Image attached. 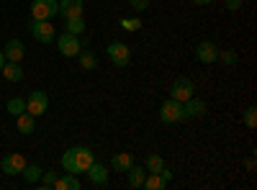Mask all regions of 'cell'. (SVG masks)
<instances>
[{"mask_svg": "<svg viewBox=\"0 0 257 190\" xmlns=\"http://www.w3.org/2000/svg\"><path fill=\"white\" fill-rule=\"evenodd\" d=\"M93 162H95V152L90 149V146H72V149H67L62 154L64 172H72V175L85 172Z\"/></svg>", "mask_w": 257, "mask_h": 190, "instance_id": "obj_1", "label": "cell"}, {"mask_svg": "<svg viewBox=\"0 0 257 190\" xmlns=\"http://www.w3.org/2000/svg\"><path fill=\"white\" fill-rule=\"evenodd\" d=\"M193 95H196V85H193V80L185 77V75H180L173 85H170V98L178 100V103H185Z\"/></svg>", "mask_w": 257, "mask_h": 190, "instance_id": "obj_2", "label": "cell"}, {"mask_svg": "<svg viewBox=\"0 0 257 190\" xmlns=\"http://www.w3.org/2000/svg\"><path fill=\"white\" fill-rule=\"evenodd\" d=\"M26 111H29L34 118L44 116V113L49 111V95H47L44 90H31L29 98H26Z\"/></svg>", "mask_w": 257, "mask_h": 190, "instance_id": "obj_3", "label": "cell"}, {"mask_svg": "<svg viewBox=\"0 0 257 190\" xmlns=\"http://www.w3.org/2000/svg\"><path fill=\"white\" fill-rule=\"evenodd\" d=\"M59 13V0H34L31 3V18L36 21H52Z\"/></svg>", "mask_w": 257, "mask_h": 190, "instance_id": "obj_4", "label": "cell"}, {"mask_svg": "<svg viewBox=\"0 0 257 190\" xmlns=\"http://www.w3.org/2000/svg\"><path fill=\"white\" fill-rule=\"evenodd\" d=\"M105 54H108V59L116 67H126L128 62H132V49H128V44H123V41H111V44L105 47Z\"/></svg>", "mask_w": 257, "mask_h": 190, "instance_id": "obj_5", "label": "cell"}, {"mask_svg": "<svg viewBox=\"0 0 257 190\" xmlns=\"http://www.w3.org/2000/svg\"><path fill=\"white\" fill-rule=\"evenodd\" d=\"M29 31H31V36L39 41V44H52V41H54V26L49 24V21L31 18L29 21Z\"/></svg>", "mask_w": 257, "mask_h": 190, "instance_id": "obj_6", "label": "cell"}, {"mask_svg": "<svg viewBox=\"0 0 257 190\" xmlns=\"http://www.w3.org/2000/svg\"><path fill=\"white\" fill-rule=\"evenodd\" d=\"M57 49H59V54L62 57H67V59H72V57H77L80 54V36H75V34H59L57 36Z\"/></svg>", "mask_w": 257, "mask_h": 190, "instance_id": "obj_7", "label": "cell"}, {"mask_svg": "<svg viewBox=\"0 0 257 190\" xmlns=\"http://www.w3.org/2000/svg\"><path fill=\"white\" fill-rule=\"evenodd\" d=\"M160 121L162 123H178V121H185L183 116V103L167 98L162 105H160Z\"/></svg>", "mask_w": 257, "mask_h": 190, "instance_id": "obj_8", "label": "cell"}, {"mask_svg": "<svg viewBox=\"0 0 257 190\" xmlns=\"http://www.w3.org/2000/svg\"><path fill=\"white\" fill-rule=\"evenodd\" d=\"M24 167H26V159H24V154H18V152L6 154L3 162H0V170H3L6 175H21Z\"/></svg>", "mask_w": 257, "mask_h": 190, "instance_id": "obj_9", "label": "cell"}, {"mask_svg": "<svg viewBox=\"0 0 257 190\" xmlns=\"http://www.w3.org/2000/svg\"><path fill=\"white\" fill-rule=\"evenodd\" d=\"M196 59L203 65H213V62H219V47L213 41H201L196 47Z\"/></svg>", "mask_w": 257, "mask_h": 190, "instance_id": "obj_10", "label": "cell"}, {"mask_svg": "<svg viewBox=\"0 0 257 190\" xmlns=\"http://www.w3.org/2000/svg\"><path fill=\"white\" fill-rule=\"evenodd\" d=\"M85 172H88V177H90V182H93V185H108L111 172H108V167L100 164L98 159H95V162L88 167V170H85Z\"/></svg>", "mask_w": 257, "mask_h": 190, "instance_id": "obj_11", "label": "cell"}, {"mask_svg": "<svg viewBox=\"0 0 257 190\" xmlns=\"http://www.w3.org/2000/svg\"><path fill=\"white\" fill-rule=\"evenodd\" d=\"M183 116L185 118H201V116H206V103L201 100V98H188L185 103H183Z\"/></svg>", "mask_w": 257, "mask_h": 190, "instance_id": "obj_12", "label": "cell"}, {"mask_svg": "<svg viewBox=\"0 0 257 190\" xmlns=\"http://www.w3.org/2000/svg\"><path fill=\"white\" fill-rule=\"evenodd\" d=\"M26 54V47H24V41H18V39H11L8 44L3 47V57L6 62H21Z\"/></svg>", "mask_w": 257, "mask_h": 190, "instance_id": "obj_13", "label": "cell"}, {"mask_svg": "<svg viewBox=\"0 0 257 190\" xmlns=\"http://www.w3.org/2000/svg\"><path fill=\"white\" fill-rule=\"evenodd\" d=\"M82 11H85L82 0H59V16L64 18H77L82 16Z\"/></svg>", "mask_w": 257, "mask_h": 190, "instance_id": "obj_14", "label": "cell"}, {"mask_svg": "<svg viewBox=\"0 0 257 190\" xmlns=\"http://www.w3.org/2000/svg\"><path fill=\"white\" fill-rule=\"evenodd\" d=\"M132 164H134V157L128 154V152H116V154L111 157V170H113V172H126Z\"/></svg>", "mask_w": 257, "mask_h": 190, "instance_id": "obj_15", "label": "cell"}, {"mask_svg": "<svg viewBox=\"0 0 257 190\" xmlns=\"http://www.w3.org/2000/svg\"><path fill=\"white\" fill-rule=\"evenodd\" d=\"M0 75H3L6 80H11V82H21L24 80V67H21V62H6Z\"/></svg>", "mask_w": 257, "mask_h": 190, "instance_id": "obj_16", "label": "cell"}, {"mask_svg": "<svg viewBox=\"0 0 257 190\" xmlns=\"http://www.w3.org/2000/svg\"><path fill=\"white\" fill-rule=\"evenodd\" d=\"M126 177H128V185L132 187H144V180H147V170L139 164H132L126 170Z\"/></svg>", "mask_w": 257, "mask_h": 190, "instance_id": "obj_17", "label": "cell"}, {"mask_svg": "<svg viewBox=\"0 0 257 190\" xmlns=\"http://www.w3.org/2000/svg\"><path fill=\"white\" fill-rule=\"evenodd\" d=\"M16 126H18L21 134H34L36 131V118L29 111H24L21 116H16Z\"/></svg>", "mask_w": 257, "mask_h": 190, "instance_id": "obj_18", "label": "cell"}, {"mask_svg": "<svg viewBox=\"0 0 257 190\" xmlns=\"http://www.w3.org/2000/svg\"><path fill=\"white\" fill-rule=\"evenodd\" d=\"M77 62H80V67H82L85 72H93V70H98V57H95L90 49H80Z\"/></svg>", "mask_w": 257, "mask_h": 190, "instance_id": "obj_19", "label": "cell"}, {"mask_svg": "<svg viewBox=\"0 0 257 190\" xmlns=\"http://www.w3.org/2000/svg\"><path fill=\"white\" fill-rule=\"evenodd\" d=\"M54 187L57 190H80V177L72 175V172H64L62 177H57Z\"/></svg>", "mask_w": 257, "mask_h": 190, "instance_id": "obj_20", "label": "cell"}, {"mask_svg": "<svg viewBox=\"0 0 257 190\" xmlns=\"http://www.w3.org/2000/svg\"><path fill=\"white\" fill-rule=\"evenodd\" d=\"M144 187H147V190H165V187H167V180H165L160 172H147Z\"/></svg>", "mask_w": 257, "mask_h": 190, "instance_id": "obj_21", "label": "cell"}, {"mask_svg": "<svg viewBox=\"0 0 257 190\" xmlns=\"http://www.w3.org/2000/svg\"><path fill=\"white\" fill-rule=\"evenodd\" d=\"M165 167V159H162V154H147V159H144V170L147 172H160Z\"/></svg>", "mask_w": 257, "mask_h": 190, "instance_id": "obj_22", "label": "cell"}, {"mask_svg": "<svg viewBox=\"0 0 257 190\" xmlns=\"http://www.w3.org/2000/svg\"><path fill=\"white\" fill-rule=\"evenodd\" d=\"M6 111H8L11 116H21V113L26 111V100H24V98H18V95L11 98V100L6 103Z\"/></svg>", "mask_w": 257, "mask_h": 190, "instance_id": "obj_23", "label": "cell"}, {"mask_svg": "<svg viewBox=\"0 0 257 190\" xmlns=\"http://www.w3.org/2000/svg\"><path fill=\"white\" fill-rule=\"evenodd\" d=\"M67 21V34H75V36H82L85 34V21H82V16H77V18H64Z\"/></svg>", "mask_w": 257, "mask_h": 190, "instance_id": "obj_24", "label": "cell"}, {"mask_svg": "<svg viewBox=\"0 0 257 190\" xmlns=\"http://www.w3.org/2000/svg\"><path fill=\"white\" fill-rule=\"evenodd\" d=\"M41 172H44V170H41L39 164H29L26 162V167H24V172H21V175H24L26 182H39L41 180Z\"/></svg>", "mask_w": 257, "mask_h": 190, "instance_id": "obj_25", "label": "cell"}, {"mask_svg": "<svg viewBox=\"0 0 257 190\" xmlns=\"http://www.w3.org/2000/svg\"><path fill=\"white\" fill-rule=\"evenodd\" d=\"M219 59H221V65L226 67H234L239 62V54L234 52V49H219Z\"/></svg>", "mask_w": 257, "mask_h": 190, "instance_id": "obj_26", "label": "cell"}, {"mask_svg": "<svg viewBox=\"0 0 257 190\" xmlns=\"http://www.w3.org/2000/svg\"><path fill=\"white\" fill-rule=\"evenodd\" d=\"M118 24H121L123 31H137V29H142V18H139V16H134V18H121Z\"/></svg>", "mask_w": 257, "mask_h": 190, "instance_id": "obj_27", "label": "cell"}, {"mask_svg": "<svg viewBox=\"0 0 257 190\" xmlns=\"http://www.w3.org/2000/svg\"><path fill=\"white\" fill-rule=\"evenodd\" d=\"M244 126H247V129H254V126H257V108H254V105H249V108L244 111Z\"/></svg>", "mask_w": 257, "mask_h": 190, "instance_id": "obj_28", "label": "cell"}, {"mask_svg": "<svg viewBox=\"0 0 257 190\" xmlns=\"http://www.w3.org/2000/svg\"><path fill=\"white\" fill-rule=\"evenodd\" d=\"M57 182V172L54 170H44L41 172V187H54Z\"/></svg>", "mask_w": 257, "mask_h": 190, "instance_id": "obj_29", "label": "cell"}, {"mask_svg": "<svg viewBox=\"0 0 257 190\" xmlns=\"http://www.w3.org/2000/svg\"><path fill=\"white\" fill-rule=\"evenodd\" d=\"M128 6H132L137 13H142V11H147V8H149V0H128Z\"/></svg>", "mask_w": 257, "mask_h": 190, "instance_id": "obj_30", "label": "cell"}, {"mask_svg": "<svg viewBox=\"0 0 257 190\" xmlns=\"http://www.w3.org/2000/svg\"><path fill=\"white\" fill-rule=\"evenodd\" d=\"M224 8L234 13V11H239V8H242V0H226V6H224Z\"/></svg>", "mask_w": 257, "mask_h": 190, "instance_id": "obj_31", "label": "cell"}, {"mask_svg": "<svg viewBox=\"0 0 257 190\" xmlns=\"http://www.w3.org/2000/svg\"><path fill=\"white\" fill-rule=\"evenodd\" d=\"M244 167H247V170H249V172H254V167H257V162H254V154H249V157H247V162H244Z\"/></svg>", "mask_w": 257, "mask_h": 190, "instance_id": "obj_32", "label": "cell"}, {"mask_svg": "<svg viewBox=\"0 0 257 190\" xmlns=\"http://www.w3.org/2000/svg\"><path fill=\"white\" fill-rule=\"evenodd\" d=\"M193 3H198V6H211L213 0H193Z\"/></svg>", "mask_w": 257, "mask_h": 190, "instance_id": "obj_33", "label": "cell"}, {"mask_svg": "<svg viewBox=\"0 0 257 190\" xmlns=\"http://www.w3.org/2000/svg\"><path fill=\"white\" fill-rule=\"evenodd\" d=\"M3 65H6V57H3V49H0V70H3Z\"/></svg>", "mask_w": 257, "mask_h": 190, "instance_id": "obj_34", "label": "cell"}, {"mask_svg": "<svg viewBox=\"0 0 257 190\" xmlns=\"http://www.w3.org/2000/svg\"><path fill=\"white\" fill-rule=\"evenodd\" d=\"M242 3H244V0H242Z\"/></svg>", "mask_w": 257, "mask_h": 190, "instance_id": "obj_35", "label": "cell"}]
</instances>
